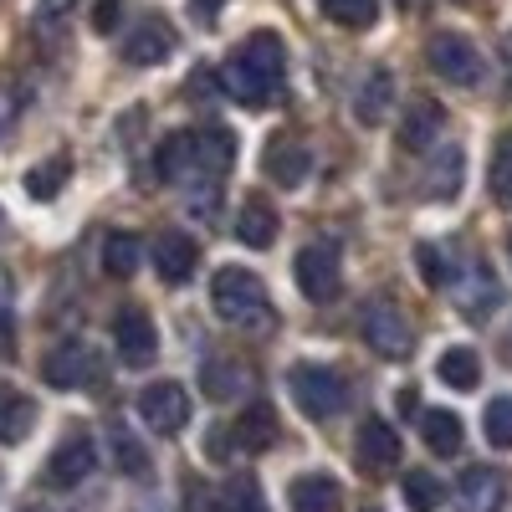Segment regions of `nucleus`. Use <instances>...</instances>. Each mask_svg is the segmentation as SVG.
<instances>
[{"label":"nucleus","mask_w":512,"mask_h":512,"mask_svg":"<svg viewBox=\"0 0 512 512\" xmlns=\"http://www.w3.org/2000/svg\"><path fill=\"white\" fill-rule=\"evenodd\" d=\"M420 436L436 456H461V441H466V425L456 410H425L420 415Z\"/></svg>","instance_id":"obj_23"},{"label":"nucleus","mask_w":512,"mask_h":512,"mask_svg":"<svg viewBox=\"0 0 512 512\" xmlns=\"http://www.w3.org/2000/svg\"><path fill=\"white\" fill-rule=\"evenodd\" d=\"M323 6V16L328 21H338V26H369L374 16H379V0H318Z\"/></svg>","instance_id":"obj_35"},{"label":"nucleus","mask_w":512,"mask_h":512,"mask_svg":"<svg viewBox=\"0 0 512 512\" xmlns=\"http://www.w3.org/2000/svg\"><path fill=\"white\" fill-rule=\"evenodd\" d=\"M390 103H395V77L384 72V67H369L364 82H359V93H354V118H359L364 128H374Z\"/></svg>","instance_id":"obj_20"},{"label":"nucleus","mask_w":512,"mask_h":512,"mask_svg":"<svg viewBox=\"0 0 512 512\" xmlns=\"http://www.w3.org/2000/svg\"><path fill=\"white\" fill-rule=\"evenodd\" d=\"M113 461L123 477H149V451L123 431V425H113Z\"/></svg>","instance_id":"obj_34"},{"label":"nucleus","mask_w":512,"mask_h":512,"mask_svg":"<svg viewBox=\"0 0 512 512\" xmlns=\"http://www.w3.org/2000/svg\"><path fill=\"white\" fill-rule=\"evenodd\" d=\"M149 256H154V272H159L164 282H190V272H195V262H200V246H195L185 231H164Z\"/></svg>","instance_id":"obj_15"},{"label":"nucleus","mask_w":512,"mask_h":512,"mask_svg":"<svg viewBox=\"0 0 512 512\" xmlns=\"http://www.w3.org/2000/svg\"><path fill=\"white\" fill-rule=\"evenodd\" d=\"M415 272L425 277V287H436V292H446V287H456V262L436 246V241H415Z\"/></svg>","instance_id":"obj_28"},{"label":"nucleus","mask_w":512,"mask_h":512,"mask_svg":"<svg viewBox=\"0 0 512 512\" xmlns=\"http://www.w3.org/2000/svg\"><path fill=\"white\" fill-rule=\"evenodd\" d=\"M400 492H405V507H410V512H436V507L446 502V487H441L431 472H405Z\"/></svg>","instance_id":"obj_31"},{"label":"nucleus","mask_w":512,"mask_h":512,"mask_svg":"<svg viewBox=\"0 0 512 512\" xmlns=\"http://www.w3.org/2000/svg\"><path fill=\"white\" fill-rule=\"evenodd\" d=\"M287 502H292V512H338L344 487H338L328 472H303L287 487Z\"/></svg>","instance_id":"obj_16"},{"label":"nucleus","mask_w":512,"mask_h":512,"mask_svg":"<svg viewBox=\"0 0 512 512\" xmlns=\"http://www.w3.org/2000/svg\"><path fill=\"white\" fill-rule=\"evenodd\" d=\"M210 308L226 323H256V313H267V287L246 267H221L210 277Z\"/></svg>","instance_id":"obj_3"},{"label":"nucleus","mask_w":512,"mask_h":512,"mask_svg":"<svg viewBox=\"0 0 512 512\" xmlns=\"http://www.w3.org/2000/svg\"><path fill=\"white\" fill-rule=\"evenodd\" d=\"M231 441H236L241 451H267V446H277V415H272V405H251V410L231 425Z\"/></svg>","instance_id":"obj_24"},{"label":"nucleus","mask_w":512,"mask_h":512,"mask_svg":"<svg viewBox=\"0 0 512 512\" xmlns=\"http://www.w3.org/2000/svg\"><path fill=\"white\" fill-rule=\"evenodd\" d=\"M221 512H267V497L262 487H256V477H231L226 492H221Z\"/></svg>","instance_id":"obj_33"},{"label":"nucleus","mask_w":512,"mask_h":512,"mask_svg":"<svg viewBox=\"0 0 512 512\" xmlns=\"http://www.w3.org/2000/svg\"><path fill=\"white\" fill-rule=\"evenodd\" d=\"M118 16H123V0H93V31H118Z\"/></svg>","instance_id":"obj_40"},{"label":"nucleus","mask_w":512,"mask_h":512,"mask_svg":"<svg viewBox=\"0 0 512 512\" xmlns=\"http://www.w3.org/2000/svg\"><path fill=\"white\" fill-rule=\"evenodd\" d=\"M492 195L502 205H512V134H502L492 144Z\"/></svg>","instance_id":"obj_37"},{"label":"nucleus","mask_w":512,"mask_h":512,"mask_svg":"<svg viewBox=\"0 0 512 512\" xmlns=\"http://www.w3.org/2000/svg\"><path fill=\"white\" fill-rule=\"evenodd\" d=\"M482 431H487V441H492L497 451H507V446H512V395H502V400H492V405H487Z\"/></svg>","instance_id":"obj_36"},{"label":"nucleus","mask_w":512,"mask_h":512,"mask_svg":"<svg viewBox=\"0 0 512 512\" xmlns=\"http://www.w3.org/2000/svg\"><path fill=\"white\" fill-rule=\"evenodd\" d=\"M354 456L369 477L379 472H395L400 466V436H395V425L390 420H364L359 425V441H354Z\"/></svg>","instance_id":"obj_14"},{"label":"nucleus","mask_w":512,"mask_h":512,"mask_svg":"<svg viewBox=\"0 0 512 512\" xmlns=\"http://www.w3.org/2000/svg\"><path fill=\"white\" fill-rule=\"evenodd\" d=\"M507 256H512V241H507Z\"/></svg>","instance_id":"obj_42"},{"label":"nucleus","mask_w":512,"mask_h":512,"mask_svg":"<svg viewBox=\"0 0 512 512\" xmlns=\"http://www.w3.org/2000/svg\"><path fill=\"white\" fill-rule=\"evenodd\" d=\"M98 472V441L88 436V431H72L57 451H52V461H47V487H57V492H72V487H82Z\"/></svg>","instance_id":"obj_9"},{"label":"nucleus","mask_w":512,"mask_h":512,"mask_svg":"<svg viewBox=\"0 0 512 512\" xmlns=\"http://www.w3.org/2000/svg\"><path fill=\"white\" fill-rule=\"evenodd\" d=\"M359 333H364V344H369L379 359H410V349H415L410 318L390 303V297H374V303L359 313Z\"/></svg>","instance_id":"obj_5"},{"label":"nucleus","mask_w":512,"mask_h":512,"mask_svg":"<svg viewBox=\"0 0 512 512\" xmlns=\"http://www.w3.org/2000/svg\"><path fill=\"white\" fill-rule=\"evenodd\" d=\"M461 169H466V154H461L456 144H446V149L431 159V169H425L420 195H431V200H451V195L461 190Z\"/></svg>","instance_id":"obj_22"},{"label":"nucleus","mask_w":512,"mask_h":512,"mask_svg":"<svg viewBox=\"0 0 512 512\" xmlns=\"http://www.w3.org/2000/svg\"><path fill=\"white\" fill-rule=\"evenodd\" d=\"M139 262H144V241H139L134 231H113V236L103 241V272H108V277L128 282V277L139 272Z\"/></svg>","instance_id":"obj_26"},{"label":"nucleus","mask_w":512,"mask_h":512,"mask_svg":"<svg viewBox=\"0 0 512 512\" xmlns=\"http://www.w3.org/2000/svg\"><path fill=\"white\" fill-rule=\"evenodd\" d=\"M190 6H195V16H200V21H216L226 0H190Z\"/></svg>","instance_id":"obj_41"},{"label":"nucleus","mask_w":512,"mask_h":512,"mask_svg":"<svg viewBox=\"0 0 512 512\" xmlns=\"http://www.w3.org/2000/svg\"><path fill=\"white\" fill-rule=\"evenodd\" d=\"M507 502V477L492 466H466L456 482V512H502Z\"/></svg>","instance_id":"obj_13"},{"label":"nucleus","mask_w":512,"mask_h":512,"mask_svg":"<svg viewBox=\"0 0 512 512\" xmlns=\"http://www.w3.org/2000/svg\"><path fill=\"white\" fill-rule=\"evenodd\" d=\"M11 338H16V282L0 267V354L11 349Z\"/></svg>","instance_id":"obj_38"},{"label":"nucleus","mask_w":512,"mask_h":512,"mask_svg":"<svg viewBox=\"0 0 512 512\" xmlns=\"http://www.w3.org/2000/svg\"><path fill=\"white\" fill-rule=\"evenodd\" d=\"M436 374H441V384H451V390H477L482 384V359H477V349L456 344V349H446L436 359Z\"/></svg>","instance_id":"obj_27"},{"label":"nucleus","mask_w":512,"mask_h":512,"mask_svg":"<svg viewBox=\"0 0 512 512\" xmlns=\"http://www.w3.org/2000/svg\"><path fill=\"white\" fill-rule=\"evenodd\" d=\"M113 349L128 369H149L154 354H159V333H154V318L144 308H118L113 318Z\"/></svg>","instance_id":"obj_10"},{"label":"nucleus","mask_w":512,"mask_h":512,"mask_svg":"<svg viewBox=\"0 0 512 512\" xmlns=\"http://www.w3.org/2000/svg\"><path fill=\"white\" fill-rule=\"evenodd\" d=\"M441 123H446V113H441V103L436 98H420V103H410L405 108V118H400V149H431L436 144V134H441Z\"/></svg>","instance_id":"obj_17"},{"label":"nucleus","mask_w":512,"mask_h":512,"mask_svg":"<svg viewBox=\"0 0 512 512\" xmlns=\"http://www.w3.org/2000/svg\"><path fill=\"white\" fill-rule=\"evenodd\" d=\"M67 175H72V159H67V154L41 159V164L31 169V175H26V195H31V200H52V195H62Z\"/></svg>","instance_id":"obj_30"},{"label":"nucleus","mask_w":512,"mask_h":512,"mask_svg":"<svg viewBox=\"0 0 512 512\" xmlns=\"http://www.w3.org/2000/svg\"><path fill=\"white\" fill-rule=\"evenodd\" d=\"M200 384H205L210 400H236V395L246 390V374H241V364H231V359H205V364H200Z\"/></svg>","instance_id":"obj_29"},{"label":"nucleus","mask_w":512,"mask_h":512,"mask_svg":"<svg viewBox=\"0 0 512 512\" xmlns=\"http://www.w3.org/2000/svg\"><path fill=\"white\" fill-rule=\"evenodd\" d=\"M287 82V47L277 31H256L231 52V62L221 67V88L241 103V108H272L282 98Z\"/></svg>","instance_id":"obj_1"},{"label":"nucleus","mask_w":512,"mask_h":512,"mask_svg":"<svg viewBox=\"0 0 512 512\" xmlns=\"http://www.w3.org/2000/svg\"><path fill=\"white\" fill-rule=\"evenodd\" d=\"M118 52H123L128 67H159L169 52H175V26L159 21V16H144V21H134V31L123 36Z\"/></svg>","instance_id":"obj_11"},{"label":"nucleus","mask_w":512,"mask_h":512,"mask_svg":"<svg viewBox=\"0 0 512 512\" xmlns=\"http://www.w3.org/2000/svg\"><path fill=\"white\" fill-rule=\"evenodd\" d=\"M292 282L308 303H328V297H338V282H344V262H338L328 241H313L292 256Z\"/></svg>","instance_id":"obj_6"},{"label":"nucleus","mask_w":512,"mask_h":512,"mask_svg":"<svg viewBox=\"0 0 512 512\" xmlns=\"http://www.w3.org/2000/svg\"><path fill=\"white\" fill-rule=\"evenodd\" d=\"M139 420L149 425L154 436H180L190 425V390L175 379H159L139 395Z\"/></svg>","instance_id":"obj_7"},{"label":"nucleus","mask_w":512,"mask_h":512,"mask_svg":"<svg viewBox=\"0 0 512 512\" xmlns=\"http://www.w3.org/2000/svg\"><path fill=\"white\" fill-rule=\"evenodd\" d=\"M16 118H21V93L11 82H0V144H6V134L16 128Z\"/></svg>","instance_id":"obj_39"},{"label":"nucleus","mask_w":512,"mask_h":512,"mask_svg":"<svg viewBox=\"0 0 512 512\" xmlns=\"http://www.w3.org/2000/svg\"><path fill=\"white\" fill-rule=\"evenodd\" d=\"M425 57H431L436 77L456 82V88H482V77H487L482 52H477L466 36H456V31H441V36L431 41V52H425Z\"/></svg>","instance_id":"obj_8"},{"label":"nucleus","mask_w":512,"mask_h":512,"mask_svg":"<svg viewBox=\"0 0 512 512\" xmlns=\"http://www.w3.org/2000/svg\"><path fill=\"white\" fill-rule=\"evenodd\" d=\"M41 379L52 390H88V384L103 379V359L88 338H62V344L41 359Z\"/></svg>","instance_id":"obj_4"},{"label":"nucleus","mask_w":512,"mask_h":512,"mask_svg":"<svg viewBox=\"0 0 512 512\" xmlns=\"http://www.w3.org/2000/svg\"><path fill=\"white\" fill-rule=\"evenodd\" d=\"M77 6H82V0H36V16H31L36 36H52V41H57V36L72 26Z\"/></svg>","instance_id":"obj_32"},{"label":"nucleus","mask_w":512,"mask_h":512,"mask_svg":"<svg viewBox=\"0 0 512 512\" xmlns=\"http://www.w3.org/2000/svg\"><path fill=\"white\" fill-rule=\"evenodd\" d=\"M31 425H36V405L31 395H21L16 384L0 379V446H16L31 436Z\"/></svg>","instance_id":"obj_19"},{"label":"nucleus","mask_w":512,"mask_h":512,"mask_svg":"<svg viewBox=\"0 0 512 512\" xmlns=\"http://www.w3.org/2000/svg\"><path fill=\"white\" fill-rule=\"evenodd\" d=\"M497 303H502V287H497L492 267L472 262V267H466V272L456 277V308H461V318H466V323H487Z\"/></svg>","instance_id":"obj_12"},{"label":"nucleus","mask_w":512,"mask_h":512,"mask_svg":"<svg viewBox=\"0 0 512 512\" xmlns=\"http://www.w3.org/2000/svg\"><path fill=\"white\" fill-rule=\"evenodd\" d=\"M236 236L241 246H256V251H267L277 241V210L267 200H246L241 205V221H236Z\"/></svg>","instance_id":"obj_25"},{"label":"nucleus","mask_w":512,"mask_h":512,"mask_svg":"<svg viewBox=\"0 0 512 512\" xmlns=\"http://www.w3.org/2000/svg\"><path fill=\"white\" fill-rule=\"evenodd\" d=\"M287 390L297 400L308 420H333L338 410L349 405V379L328 369V364H292L287 369Z\"/></svg>","instance_id":"obj_2"},{"label":"nucleus","mask_w":512,"mask_h":512,"mask_svg":"<svg viewBox=\"0 0 512 512\" xmlns=\"http://www.w3.org/2000/svg\"><path fill=\"white\" fill-rule=\"evenodd\" d=\"M154 169H159V180L164 185H190V175H195V134H169L164 144H159V154H154Z\"/></svg>","instance_id":"obj_21"},{"label":"nucleus","mask_w":512,"mask_h":512,"mask_svg":"<svg viewBox=\"0 0 512 512\" xmlns=\"http://www.w3.org/2000/svg\"><path fill=\"white\" fill-rule=\"evenodd\" d=\"M308 169H313L308 144H297V139H277V144L267 149V175H272V185H282V190H297V185L308 180Z\"/></svg>","instance_id":"obj_18"}]
</instances>
